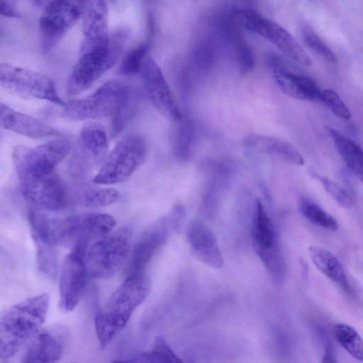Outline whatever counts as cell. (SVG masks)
I'll list each match as a JSON object with an SVG mask.
<instances>
[{
  "label": "cell",
  "mask_w": 363,
  "mask_h": 363,
  "mask_svg": "<svg viewBox=\"0 0 363 363\" xmlns=\"http://www.w3.org/2000/svg\"><path fill=\"white\" fill-rule=\"evenodd\" d=\"M12 157L20 189L26 200L48 210H59L65 206L67 191L55 169L23 153H16Z\"/></svg>",
  "instance_id": "3"
},
{
  "label": "cell",
  "mask_w": 363,
  "mask_h": 363,
  "mask_svg": "<svg viewBox=\"0 0 363 363\" xmlns=\"http://www.w3.org/2000/svg\"><path fill=\"white\" fill-rule=\"evenodd\" d=\"M239 63L240 72L245 74L250 72L255 65V56L251 47L245 41H240L235 45Z\"/></svg>",
  "instance_id": "36"
},
{
  "label": "cell",
  "mask_w": 363,
  "mask_h": 363,
  "mask_svg": "<svg viewBox=\"0 0 363 363\" xmlns=\"http://www.w3.org/2000/svg\"><path fill=\"white\" fill-rule=\"evenodd\" d=\"M0 124L6 130L31 138H42L59 133L49 124L16 111L2 102L0 105Z\"/></svg>",
  "instance_id": "19"
},
{
  "label": "cell",
  "mask_w": 363,
  "mask_h": 363,
  "mask_svg": "<svg viewBox=\"0 0 363 363\" xmlns=\"http://www.w3.org/2000/svg\"><path fill=\"white\" fill-rule=\"evenodd\" d=\"M116 225L115 218L108 214L89 213L79 216L77 238L72 247H78L85 253L92 242L112 233Z\"/></svg>",
  "instance_id": "21"
},
{
  "label": "cell",
  "mask_w": 363,
  "mask_h": 363,
  "mask_svg": "<svg viewBox=\"0 0 363 363\" xmlns=\"http://www.w3.org/2000/svg\"><path fill=\"white\" fill-rule=\"evenodd\" d=\"M328 131L346 166L363 184L362 147L335 129L328 128Z\"/></svg>",
  "instance_id": "23"
},
{
  "label": "cell",
  "mask_w": 363,
  "mask_h": 363,
  "mask_svg": "<svg viewBox=\"0 0 363 363\" xmlns=\"http://www.w3.org/2000/svg\"><path fill=\"white\" fill-rule=\"evenodd\" d=\"M299 208L303 217L313 225L330 231L338 229L337 220L315 202L303 199L300 201Z\"/></svg>",
  "instance_id": "28"
},
{
  "label": "cell",
  "mask_w": 363,
  "mask_h": 363,
  "mask_svg": "<svg viewBox=\"0 0 363 363\" xmlns=\"http://www.w3.org/2000/svg\"><path fill=\"white\" fill-rule=\"evenodd\" d=\"M128 89L118 81L106 82L90 96L84 99H72L65 103L62 113L74 121L113 116L122 105Z\"/></svg>",
  "instance_id": "7"
},
{
  "label": "cell",
  "mask_w": 363,
  "mask_h": 363,
  "mask_svg": "<svg viewBox=\"0 0 363 363\" xmlns=\"http://www.w3.org/2000/svg\"><path fill=\"white\" fill-rule=\"evenodd\" d=\"M149 45L143 43L130 50L123 57L121 72L125 75L140 72L145 58L147 57Z\"/></svg>",
  "instance_id": "33"
},
{
  "label": "cell",
  "mask_w": 363,
  "mask_h": 363,
  "mask_svg": "<svg viewBox=\"0 0 363 363\" xmlns=\"http://www.w3.org/2000/svg\"><path fill=\"white\" fill-rule=\"evenodd\" d=\"M252 247L271 278L280 282L284 276V263L274 223L262 202L256 201L251 227Z\"/></svg>",
  "instance_id": "9"
},
{
  "label": "cell",
  "mask_w": 363,
  "mask_h": 363,
  "mask_svg": "<svg viewBox=\"0 0 363 363\" xmlns=\"http://www.w3.org/2000/svg\"><path fill=\"white\" fill-rule=\"evenodd\" d=\"M146 154L143 136L136 133L123 135L107 155L93 182L114 184L125 181L143 163Z\"/></svg>",
  "instance_id": "6"
},
{
  "label": "cell",
  "mask_w": 363,
  "mask_h": 363,
  "mask_svg": "<svg viewBox=\"0 0 363 363\" xmlns=\"http://www.w3.org/2000/svg\"><path fill=\"white\" fill-rule=\"evenodd\" d=\"M233 13L240 27L270 41L292 60L306 66L311 65L312 61L304 49L295 38L279 23L251 9H234Z\"/></svg>",
  "instance_id": "8"
},
{
  "label": "cell",
  "mask_w": 363,
  "mask_h": 363,
  "mask_svg": "<svg viewBox=\"0 0 363 363\" xmlns=\"http://www.w3.org/2000/svg\"><path fill=\"white\" fill-rule=\"evenodd\" d=\"M130 37V30L119 28L110 34L108 43L82 52L66 84V93L74 96L91 86L118 60Z\"/></svg>",
  "instance_id": "4"
},
{
  "label": "cell",
  "mask_w": 363,
  "mask_h": 363,
  "mask_svg": "<svg viewBox=\"0 0 363 363\" xmlns=\"http://www.w3.org/2000/svg\"><path fill=\"white\" fill-rule=\"evenodd\" d=\"M0 82L2 87L13 93L65 105L53 81L43 74L2 62Z\"/></svg>",
  "instance_id": "11"
},
{
  "label": "cell",
  "mask_w": 363,
  "mask_h": 363,
  "mask_svg": "<svg viewBox=\"0 0 363 363\" xmlns=\"http://www.w3.org/2000/svg\"><path fill=\"white\" fill-rule=\"evenodd\" d=\"M89 274L84 259V252L72 247L65 258L60 275V308L72 311L83 296Z\"/></svg>",
  "instance_id": "12"
},
{
  "label": "cell",
  "mask_w": 363,
  "mask_h": 363,
  "mask_svg": "<svg viewBox=\"0 0 363 363\" xmlns=\"http://www.w3.org/2000/svg\"><path fill=\"white\" fill-rule=\"evenodd\" d=\"M132 238V229L123 226L92 242L84 253L89 277L108 279L116 274L130 255Z\"/></svg>",
  "instance_id": "5"
},
{
  "label": "cell",
  "mask_w": 363,
  "mask_h": 363,
  "mask_svg": "<svg viewBox=\"0 0 363 363\" xmlns=\"http://www.w3.org/2000/svg\"><path fill=\"white\" fill-rule=\"evenodd\" d=\"M68 340L67 328L55 325L42 329L27 345L21 363H57Z\"/></svg>",
  "instance_id": "15"
},
{
  "label": "cell",
  "mask_w": 363,
  "mask_h": 363,
  "mask_svg": "<svg viewBox=\"0 0 363 363\" xmlns=\"http://www.w3.org/2000/svg\"><path fill=\"white\" fill-rule=\"evenodd\" d=\"M0 13L2 16L9 18H17L20 16L16 3L13 1L1 0Z\"/></svg>",
  "instance_id": "37"
},
{
  "label": "cell",
  "mask_w": 363,
  "mask_h": 363,
  "mask_svg": "<svg viewBox=\"0 0 363 363\" xmlns=\"http://www.w3.org/2000/svg\"><path fill=\"white\" fill-rule=\"evenodd\" d=\"M180 127L176 135L174 150L176 156L182 160H186L191 152V147L194 138V127L189 120L179 121Z\"/></svg>",
  "instance_id": "30"
},
{
  "label": "cell",
  "mask_w": 363,
  "mask_h": 363,
  "mask_svg": "<svg viewBox=\"0 0 363 363\" xmlns=\"http://www.w3.org/2000/svg\"><path fill=\"white\" fill-rule=\"evenodd\" d=\"M119 197L120 194L112 188L92 189L82 196V202L87 207H104L116 203Z\"/></svg>",
  "instance_id": "31"
},
{
  "label": "cell",
  "mask_w": 363,
  "mask_h": 363,
  "mask_svg": "<svg viewBox=\"0 0 363 363\" xmlns=\"http://www.w3.org/2000/svg\"><path fill=\"white\" fill-rule=\"evenodd\" d=\"M138 95L135 90L128 88L126 96L117 113L113 116V133H120L130 121L136 111Z\"/></svg>",
  "instance_id": "29"
},
{
  "label": "cell",
  "mask_w": 363,
  "mask_h": 363,
  "mask_svg": "<svg viewBox=\"0 0 363 363\" xmlns=\"http://www.w3.org/2000/svg\"><path fill=\"white\" fill-rule=\"evenodd\" d=\"M320 101L338 118L345 120H349L351 118L348 107L335 91L330 89L322 90Z\"/></svg>",
  "instance_id": "34"
},
{
  "label": "cell",
  "mask_w": 363,
  "mask_h": 363,
  "mask_svg": "<svg viewBox=\"0 0 363 363\" xmlns=\"http://www.w3.org/2000/svg\"><path fill=\"white\" fill-rule=\"evenodd\" d=\"M99 163L107 156L108 140L103 126L96 122L88 121L82 126L78 143Z\"/></svg>",
  "instance_id": "24"
},
{
  "label": "cell",
  "mask_w": 363,
  "mask_h": 363,
  "mask_svg": "<svg viewBox=\"0 0 363 363\" xmlns=\"http://www.w3.org/2000/svg\"><path fill=\"white\" fill-rule=\"evenodd\" d=\"M281 62L273 60L272 71L277 84L286 95L299 100H320L322 90L313 79L294 73Z\"/></svg>",
  "instance_id": "18"
},
{
  "label": "cell",
  "mask_w": 363,
  "mask_h": 363,
  "mask_svg": "<svg viewBox=\"0 0 363 363\" xmlns=\"http://www.w3.org/2000/svg\"><path fill=\"white\" fill-rule=\"evenodd\" d=\"M333 335L337 343L354 359L363 362V339L359 333L346 323L333 326Z\"/></svg>",
  "instance_id": "27"
},
{
  "label": "cell",
  "mask_w": 363,
  "mask_h": 363,
  "mask_svg": "<svg viewBox=\"0 0 363 363\" xmlns=\"http://www.w3.org/2000/svg\"><path fill=\"white\" fill-rule=\"evenodd\" d=\"M319 180L325 191L342 208H350L353 200L350 194L340 184L325 177H319Z\"/></svg>",
  "instance_id": "35"
},
{
  "label": "cell",
  "mask_w": 363,
  "mask_h": 363,
  "mask_svg": "<svg viewBox=\"0 0 363 363\" xmlns=\"http://www.w3.org/2000/svg\"><path fill=\"white\" fill-rule=\"evenodd\" d=\"M308 255L315 268L347 293L351 291L345 269L338 258L329 250L311 246Z\"/></svg>",
  "instance_id": "22"
},
{
  "label": "cell",
  "mask_w": 363,
  "mask_h": 363,
  "mask_svg": "<svg viewBox=\"0 0 363 363\" xmlns=\"http://www.w3.org/2000/svg\"><path fill=\"white\" fill-rule=\"evenodd\" d=\"M150 286V280L145 273L128 277L98 310L94 325L102 348L124 329L135 310L148 296Z\"/></svg>",
  "instance_id": "1"
},
{
  "label": "cell",
  "mask_w": 363,
  "mask_h": 363,
  "mask_svg": "<svg viewBox=\"0 0 363 363\" xmlns=\"http://www.w3.org/2000/svg\"><path fill=\"white\" fill-rule=\"evenodd\" d=\"M187 240L195 257L204 264L220 269L223 257L218 240L211 230L199 220H192L187 228Z\"/></svg>",
  "instance_id": "17"
},
{
  "label": "cell",
  "mask_w": 363,
  "mask_h": 363,
  "mask_svg": "<svg viewBox=\"0 0 363 363\" xmlns=\"http://www.w3.org/2000/svg\"><path fill=\"white\" fill-rule=\"evenodd\" d=\"M36 250V261L40 272L50 280H55L57 276V258L55 245L31 234Z\"/></svg>",
  "instance_id": "26"
},
{
  "label": "cell",
  "mask_w": 363,
  "mask_h": 363,
  "mask_svg": "<svg viewBox=\"0 0 363 363\" xmlns=\"http://www.w3.org/2000/svg\"><path fill=\"white\" fill-rule=\"evenodd\" d=\"M50 298L43 293L11 306L0 320V354L2 359L14 356L42 330Z\"/></svg>",
  "instance_id": "2"
},
{
  "label": "cell",
  "mask_w": 363,
  "mask_h": 363,
  "mask_svg": "<svg viewBox=\"0 0 363 363\" xmlns=\"http://www.w3.org/2000/svg\"><path fill=\"white\" fill-rule=\"evenodd\" d=\"M142 82L152 104L164 116L179 122L183 117L160 67L147 56L140 70Z\"/></svg>",
  "instance_id": "14"
},
{
  "label": "cell",
  "mask_w": 363,
  "mask_h": 363,
  "mask_svg": "<svg viewBox=\"0 0 363 363\" xmlns=\"http://www.w3.org/2000/svg\"><path fill=\"white\" fill-rule=\"evenodd\" d=\"M182 211L174 209L168 219H163L147 231L137 242L130 253L127 266V277L144 274L155 254L167 239L172 229L179 223Z\"/></svg>",
  "instance_id": "13"
},
{
  "label": "cell",
  "mask_w": 363,
  "mask_h": 363,
  "mask_svg": "<svg viewBox=\"0 0 363 363\" xmlns=\"http://www.w3.org/2000/svg\"><path fill=\"white\" fill-rule=\"evenodd\" d=\"M82 18L81 53L106 45L111 34L108 28L106 3L99 0L86 1Z\"/></svg>",
  "instance_id": "16"
},
{
  "label": "cell",
  "mask_w": 363,
  "mask_h": 363,
  "mask_svg": "<svg viewBox=\"0 0 363 363\" xmlns=\"http://www.w3.org/2000/svg\"><path fill=\"white\" fill-rule=\"evenodd\" d=\"M301 35L305 43L315 53L330 63H336L337 57L333 50L322 40L308 25L301 27Z\"/></svg>",
  "instance_id": "32"
},
{
  "label": "cell",
  "mask_w": 363,
  "mask_h": 363,
  "mask_svg": "<svg viewBox=\"0 0 363 363\" xmlns=\"http://www.w3.org/2000/svg\"><path fill=\"white\" fill-rule=\"evenodd\" d=\"M113 363H184L162 337H157L151 349Z\"/></svg>",
  "instance_id": "25"
},
{
  "label": "cell",
  "mask_w": 363,
  "mask_h": 363,
  "mask_svg": "<svg viewBox=\"0 0 363 363\" xmlns=\"http://www.w3.org/2000/svg\"><path fill=\"white\" fill-rule=\"evenodd\" d=\"M83 1H45L39 21L40 44L43 52L50 50L82 17Z\"/></svg>",
  "instance_id": "10"
},
{
  "label": "cell",
  "mask_w": 363,
  "mask_h": 363,
  "mask_svg": "<svg viewBox=\"0 0 363 363\" xmlns=\"http://www.w3.org/2000/svg\"><path fill=\"white\" fill-rule=\"evenodd\" d=\"M320 363H337L333 354V351L330 345L326 347Z\"/></svg>",
  "instance_id": "38"
},
{
  "label": "cell",
  "mask_w": 363,
  "mask_h": 363,
  "mask_svg": "<svg viewBox=\"0 0 363 363\" xmlns=\"http://www.w3.org/2000/svg\"><path fill=\"white\" fill-rule=\"evenodd\" d=\"M243 143L248 148L276 155L294 165L304 164V158L301 152L289 142L281 138L264 135H252L246 137Z\"/></svg>",
  "instance_id": "20"
}]
</instances>
